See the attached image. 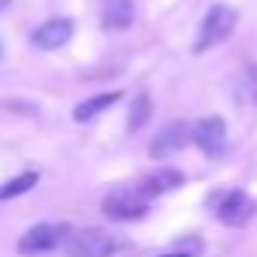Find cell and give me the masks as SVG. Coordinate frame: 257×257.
<instances>
[{"label": "cell", "instance_id": "6da1fadb", "mask_svg": "<svg viewBox=\"0 0 257 257\" xmlns=\"http://www.w3.org/2000/svg\"><path fill=\"white\" fill-rule=\"evenodd\" d=\"M149 209V197L140 188H115L103 197V212L112 221H137Z\"/></svg>", "mask_w": 257, "mask_h": 257}, {"label": "cell", "instance_id": "7a4b0ae2", "mask_svg": "<svg viewBox=\"0 0 257 257\" xmlns=\"http://www.w3.org/2000/svg\"><path fill=\"white\" fill-rule=\"evenodd\" d=\"M233 28H236V10L227 7V4H215L206 13L203 25H200V37H197V46L194 49L203 52V49H212V46L224 43L233 34Z\"/></svg>", "mask_w": 257, "mask_h": 257}, {"label": "cell", "instance_id": "3957f363", "mask_svg": "<svg viewBox=\"0 0 257 257\" xmlns=\"http://www.w3.org/2000/svg\"><path fill=\"white\" fill-rule=\"evenodd\" d=\"M64 248H67L70 257H109L118 248V242H115L112 233H106L100 227H88V230L70 233Z\"/></svg>", "mask_w": 257, "mask_h": 257}, {"label": "cell", "instance_id": "277c9868", "mask_svg": "<svg viewBox=\"0 0 257 257\" xmlns=\"http://www.w3.org/2000/svg\"><path fill=\"white\" fill-rule=\"evenodd\" d=\"M188 143H194V131L185 124V121H170L164 131L155 137V143H152V158L155 161H167V158H173L176 152H182Z\"/></svg>", "mask_w": 257, "mask_h": 257}, {"label": "cell", "instance_id": "5b68a950", "mask_svg": "<svg viewBox=\"0 0 257 257\" xmlns=\"http://www.w3.org/2000/svg\"><path fill=\"white\" fill-rule=\"evenodd\" d=\"M67 242L64 230L61 227H52V224H37L31 227L22 239H19V251L22 254H43V251H52L55 245Z\"/></svg>", "mask_w": 257, "mask_h": 257}, {"label": "cell", "instance_id": "8992f818", "mask_svg": "<svg viewBox=\"0 0 257 257\" xmlns=\"http://www.w3.org/2000/svg\"><path fill=\"white\" fill-rule=\"evenodd\" d=\"M194 143L206 152V155H221L227 146V124L221 118H203L194 124Z\"/></svg>", "mask_w": 257, "mask_h": 257}, {"label": "cell", "instance_id": "52a82bcc", "mask_svg": "<svg viewBox=\"0 0 257 257\" xmlns=\"http://www.w3.org/2000/svg\"><path fill=\"white\" fill-rule=\"evenodd\" d=\"M70 40H73V22L70 19H49L46 25H40L34 31V46L46 49V52H55V49L67 46Z\"/></svg>", "mask_w": 257, "mask_h": 257}, {"label": "cell", "instance_id": "ba28073f", "mask_svg": "<svg viewBox=\"0 0 257 257\" xmlns=\"http://www.w3.org/2000/svg\"><path fill=\"white\" fill-rule=\"evenodd\" d=\"M251 215H254V200H251L245 191H230V194L221 200V206H218V218H221L224 224H230V227L248 224Z\"/></svg>", "mask_w": 257, "mask_h": 257}, {"label": "cell", "instance_id": "9c48e42d", "mask_svg": "<svg viewBox=\"0 0 257 257\" xmlns=\"http://www.w3.org/2000/svg\"><path fill=\"white\" fill-rule=\"evenodd\" d=\"M134 0H103V28L109 31H127L134 25Z\"/></svg>", "mask_w": 257, "mask_h": 257}, {"label": "cell", "instance_id": "30bf717a", "mask_svg": "<svg viewBox=\"0 0 257 257\" xmlns=\"http://www.w3.org/2000/svg\"><path fill=\"white\" fill-rule=\"evenodd\" d=\"M179 185H185V176H182L179 170H170V167H164V170H158V173L146 176V179H143V185H140V191H143L146 197H155V194L176 191Z\"/></svg>", "mask_w": 257, "mask_h": 257}, {"label": "cell", "instance_id": "8fae6325", "mask_svg": "<svg viewBox=\"0 0 257 257\" xmlns=\"http://www.w3.org/2000/svg\"><path fill=\"white\" fill-rule=\"evenodd\" d=\"M121 100V94L118 91H106V94H94V97H88V100H82L79 106H76V112H73V118L76 121H91V118H97L100 112H106L109 106H115Z\"/></svg>", "mask_w": 257, "mask_h": 257}, {"label": "cell", "instance_id": "7c38bea8", "mask_svg": "<svg viewBox=\"0 0 257 257\" xmlns=\"http://www.w3.org/2000/svg\"><path fill=\"white\" fill-rule=\"evenodd\" d=\"M149 121H152V97L149 94H137L134 106H131V118H127V127H131V131H143Z\"/></svg>", "mask_w": 257, "mask_h": 257}, {"label": "cell", "instance_id": "4fadbf2b", "mask_svg": "<svg viewBox=\"0 0 257 257\" xmlns=\"http://www.w3.org/2000/svg\"><path fill=\"white\" fill-rule=\"evenodd\" d=\"M37 173H22V176H16V179H10V182H4L0 185V200H10V197H19V194H28L34 185H37Z\"/></svg>", "mask_w": 257, "mask_h": 257}, {"label": "cell", "instance_id": "5bb4252c", "mask_svg": "<svg viewBox=\"0 0 257 257\" xmlns=\"http://www.w3.org/2000/svg\"><path fill=\"white\" fill-rule=\"evenodd\" d=\"M10 4H13V0H0V13H4V10H7Z\"/></svg>", "mask_w": 257, "mask_h": 257}, {"label": "cell", "instance_id": "9a60e30c", "mask_svg": "<svg viewBox=\"0 0 257 257\" xmlns=\"http://www.w3.org/2000/svg\"><path fill=\"white\" fill-rule=\"evenodd\" d=\"M164 257H188V254H185V251H182V254H164Z\"/></svg>", "mask_w": 257, "mask_h": 257}]
</instances>
